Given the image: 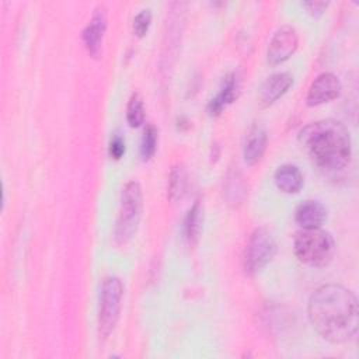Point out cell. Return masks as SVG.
I'll return each mask as SVG.
<instances>
[{"label": "cell", "instance_id": "obj_7", "mask_svg": "<svg viewBox=\"0 0 359 359\" xmlns=\"http://www.w3.org/2000/svg\"><path fill=\"white\" fill-rule=\"evenodd\" d=\"M299 46V36L293 27L283 25L280 27L272 36L268 50L266 59L271 65H279L287 60Z\"/></svg>", "mask_w": 359, "mask_h": 359}, {"label": "cell", "instance_id": "obj_15", "mask_svg": "<svg viewBox=\"0 0 359 359\" xmlns=\"http://www.w3.org/2000/svg\"><path fill=\"white\" fill-rule=\"evenodd\" d=\"M201 224H202V208L199 201H196L188 210L185 220H184V233L187 241L194 245L196 244L201 233Z\"/></svg>", "mask_w": 359, "mask_h": 359}, {"label": "cell", "instance_id": "obj_5", "mask_svg": "<svg viewBox=\"0 0 359 359\" xmlns=\"http://www.w3.org/2000/svg\"><path fill=\"white\" fill-rule=\"evenodd\" d=\"M123 285L119 278L108 276L102 280L98 306V334L107 338L115 328L121 313Z\"/></svg>", "mask_w": 359, "mask_h": 359}, {"label": "cell", "instance_id": "obj_2", "mask_svg": "<svg viewBox=\"0 0 359 359\" xmlns=\"http://www.w3.org/2000/svg\"><path fill=\"white\" fill-rule=\"evenodd\" d=\"M299 140L313 163L325 172L341 171L349 164L352 154L351 136L338 121L311 122L300 130Z\"/></svg>", "mask_w": 359, "mask_h": 359}, {"label": "cell", "instance_id": "obj_19", "mask_svg": "<svg viewBox=\"0 0 359 359\" xmlns=\"http://www.w3.org/2000/svg\"><path fill=\"white\" fill-rule=\"evenodd\" d=\"M157 128L153 125H147L143 132V137L140 142V157L142 160H149L156 153L157 147Z\"/></svg>", "mask_w": 359, "mask_h": 359}, {"label": "cell", "instance_id": "obj_4", "mask_svg": "<svg viewBox=\"0 0 359 359\" xmlns=\"http://www.w3.org/2000/svg\"><path fill=\"white\" fill-rule=\"evenodd\" d=\"M142 188L136 181L128 182L121 194V205L115 224V240L126 244L135 234L142 217Z\"/></svg>", "mask_w": 359, "mask_h": 359}, {"label": "cell", "instance_id": "obj_1", "mask_svg": "<svg viewBox=\"0 0 359 359\" xmlns=\"http://www.w3.org/2000/svg\"><path fill=\"white\" fill-rule=\"evenodd\" d=\"M309 318L324 339L334 344L346 342L358 332V300L341 285H323L310 297Z\"/></svg>", "mask_w": 359, "mask_h": 359}, {"label": "cell", "instance_id": "obj_12", "mask_svg": "<svg viewBox=\"0 0 359 359\" xmlns=\"http://www.w3.org/2000/svg\"><path fill=\"white\" fill-rule=\"evenodd\" d=\"M238 88H240V84H238L237 76L234 73H229L223 79L217 95L212 98L210 102L208 104L209 115L212 116L219 115L223 111V108H226V105L233 102L238 95Z\"/></svg>", "mask_w": 359, "mask_h": 359}, {"label": "cell", "instance_id": "obj_3", "mask_svg": "<svg viewBox=\"0 0 359 359\" xmlns=\"http://www.w3.org/2000/svg\"><path fill=\"white\" fill-rule=\"evenodd\" d=\"M293 250L300 262L309 266H325L334 257L335 243L332 236L317 229H303L296 233Z\"/></svg>", "mask_w": 359, "mask_h": 359}, {"label": "cell", "instance_id": "obj_10", "mask_svg": "<svg viewBox=\"0 0 359 359\" xmlns=\"http://www.w3.org/2000/svg\"><path fill=\"white\" fill-rule=\"evenodd\" d=\"M293 84V77L292 74L286 73V72H280V73H275L272 76H269L259 91V101L264 107H268L271 104H273L275 101H278Z\"/></svg>", "mask_w": 359, "mask_h": 359}, {"label": "cell", "instance_id": "obj_18", "mask_svg": "<svg viewBox=\"0 0 359 359\" xmlns=\"http://www.w3.org/2000/svg\"><path fill=\"white\" fill-rule=\"evenodd\" d=\"M126 119L132 128H139L144 121L143 100L137 93H133L129 98L128 108H126Z\"/></svg>", "mask_w": 359, "mask_h": 359}, {"label": "cell", "instance_id": "obj_9", "mask_svg": "<svg viewBox=\"0 0 359 359\" xmlns=\"http://www.w3.org/2000/svg\"><path fill=\"white\" fill-rule=\"evenodd\" d=\"M105 28H107V13H105V8L100 6L95 8L90 22L83 31V42L91 56L98 55Z\"/></svg>", "mask_w": 359, "mask_h": 359}, {"label": "cell", "instance_id": "obj_20", "mask_svg": "<svg viewBox=\"0 0 359 359\" xmlns=\"http://www.w3.org/2000/svg\"><path fill=\"white\" fill-rule=\"evenodd\" d=\"M151 22V13L150 10L144 8L140 13L136 14V17L133 18V32L136 34V36L142 38L146 35V32L149 31Z\"/></svg>", "mask_w": 359, "mask_h": 359}, {"label": "cell", "instance_id": "obj_17", "mask_svg": "<svg viewBox=\"0 0 359 359\" xmlns=\"http://www.w3.org/2000/svg\"><path fill=\"white\" fill-rule=\"evenodd\" d=\"M185 187H187V175L184 168L181 165L172 167L170 172V180H168V198L171 201L180 199L185 192Z\"/></svg>", "mask_w": 359, "mask_h": 359}, {"label": "cell", "instance_id": "obj_16", "mask_svg": "<svg viewBox=\"0 0 359 359\" xmlns=\"http://www.w3.org/2000/svg\"><path fill=\"white\" fill-rule=\"evenodd\" d=\"M226 198L229 201V203L231 205H238L241 203L244 195H245V188H244V181L241 174L236 170L230 171L227 174V180H226Z\"/></svg>", "mask_w": 359, "mask_h": 359}, {"label": "cell", "instance_id": "obj_8", "mask_svg": "<svg viewBox=\"0 0 359 359\" xmlns=\"http://www.w3.org/2000/svg\"><path fill=\"white\" fill-rule=\"evenodd\" d=\"M342 90L339 79L332 73H321L311 83L307 93V104L310 107L330 102L339 97Z\"/></svg>", "mask_w": 359, "mask_h": 359}, {"label": "cell", "instance_id": "obj_14", "mask_svg": "<svg viewBox=\"0 0 359 359\" xmlns=\"http://www.w3.org/2000/svg\"><path fill=\"white\" fill-rule=\"evenodd\" d=\"M273 180L276 187L286 194H296L303 187V175L293 164H283L278 167Z\"/></svg>", "mask_w": 359, "mask_h": 359}, {"label": "cell", "instance_id": "obj_21", "mask_svg": "<svg viewBox=\"0 0 359 359\" xmlns=\"http://www.w3.org/2000/svg\"><path fill=\"white\" fill-rule=\"evenodd\" d=\"M108 154L114 160H119L125 154V140L121 135H112L108 144Z\"/></svg>", "mask_w": 359, "mask_h": 359}, {"label": "cell", "instance_id": "obj_22", "mask_svg": "<svg viewBox=\"0 0 359 359\" xmlns=\"http://www.w3.org/2000/svg\"><path fill=\"white\" fill-rule=\"evenodd\" d=\"M327 6H328L327 1H306V3H303V7H304L311 15H314V17L321 15V14L325 11Z\"/></svg>", "mask_w": 359, "mask_h": 359}, {"label": "cell", "instance_id": "obj_6", "mask_svg": "<svg viewBox=\"0 0 359 359\" xmlns=\"http://www.w3.org/2000/svg\"><path fill=\"white\" fill-rule=\"evenodd\" d=\"M276 254V243L272 234L265 229H255L250 236L244 250V269L250 275L259 272L271 262Z\"/></svg>", "mask_w": 359, "mask_h": 359}, {"label": "cell", "instance_id": "obj_13", "mask_svg": "<svg viewBox=\"0 0 359 359\" xmlns=\"http://www.w3.org/2000/svg\"><path fill=\"white\" fill-rule=\"evenodd\" d=\"M266 132L261 125L255 123L250 128L244 142V160L247 164L252 165L262 158L266 149Z\"/></svg>", "mask_w": 359, "mask_h": 359}, {"label": "cell", "instance_id": "obj_11", "mask_svg": "<svg viewBox=\"0 0 359 359\" xmlns=\"http://www.w3.org/2000/svg\"><path fill=\"white\" fill-rule=\"evenodd\" d=\"M327 219V210L317 201H304L296 208L294 220L303 229H317Z\"/></svg>", "mask_w": 359, "mask_h": 359}]
</instances>
